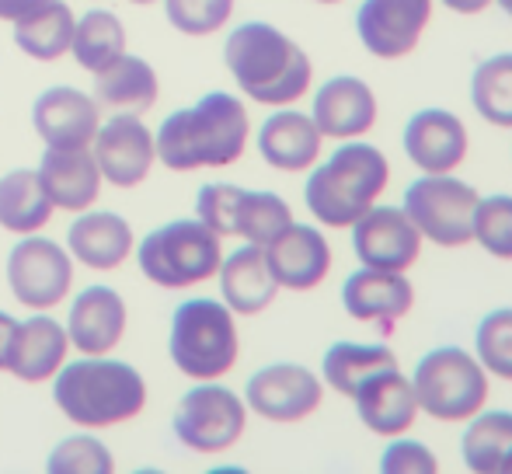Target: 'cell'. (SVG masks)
<instances>
[{
	"label": "cell",
	"mask_w": 512,
	"mask_h": 474,
	"mask_svg": "<svg viewBox=\"0 0 512 474\" xmlns=\"http://www.w3.org/2000/svg\"><path fill=\"white\" fill-rule=\"evenodd\" d=\"M49 474H112L115 457L98 436L81 433L67 436L60 447L49 454Z\"/></svg>",
	"instance_id": "38"
},
{
	"label": "cell",
	"mask_w": 512,
	"mask_h": 474,
	"mask_svg": "<svg viewBox=\"0 0 512 474\" xmlns=\"http://www.w3.org/2000/svg\"><path fill=\"white\" fill-rule=\"evenodd\" d=\"M460 457L474 474H512V412L481 408L471 415L460 436Z\"/></svg>",
	"instance_id": "28"
},
{
	"label": "cell",
	"mask_w": 512,
	"mask_h": 474,
	"mask_svg": "<svg viewBox=\"0 0 512 474\" xmlns=\"http://www.w3.org/2000/svg\"><path fill=\"white\" fill-rule=\"evenodd\" d=\"M234 0H164V18L175 32L189 39H206L227 28Z\"/></svg>",
	"instance_id": "37"
},
{
	"label": "cell",
	"mask_w": 512,
	"mask_h": 474,
	"mask_svg": "<svg viewBox=\"0 0 512 474\" xmlns=\"http://www.w3.org/2000/svg\"><path fill=\"white\" fill-rule=\"evenodd\" d=\"M248 140V109L227 91H209L189 109L171 112L154 133L157 161L168 171L230 168L244 157Z\"/></svg>",
	"instance_id": "1"
},
{
	"label": "cell",
	"mask_w": 512,
	"mask_h": 474,
	"mask_svg": "<svg viewBox=\"0 0 512 474\" xmlns=\"http://www.w3.org/2000/svg\"><path fill=\"white\" fill-rule=\"evenodd\" d=\"M310 119L324 140H363L380 119V102L373 88L356 74H338L324 81L310 105Z\"/></svg>",
	"instance_id": "17"
},
{
	"label": "cell",
	"mask_w": 512,
	"mask_h": 474,
	"mask_svg": "<svg viewBox=\"0 0 512 474\" xmlns=\"http://www.w3.org/2000/svg\"><path fill=\"white\" fill-rule=\"evenodd\" d=\"M244 405L265 422L293 426V422L310 419L324 405V380L310 373L304 363H269L248 377Z\"/></svg>",
	"instance_id": "11"
},
{
	"label": "cell",
	"mask_w": 512,
	"mask_h": 474,
	"mask_svg": "<svg viewBox=\"0 0 512 474\" xmlns=\"http://www.w3.org/2000/svg\"><path fill=\"white\" fill-rule=\"evenodd\" d=\"M471 105L485 122L512 129V53H495L474 67Z\"/></svg>",
	"instance_id": "33"
},
{
	"label": "cell",
	"mask_w": 512,
	"mask_h": 474,
	"mask_svg": "<svg viewBox=\"0 0 512 474\" xmlns=\"http://www.w3.org/2000/svg\"><path fill=\"white\" fill-rule=\"evenodd\" d=\"M35 171L53 210L84 213L102 196L105 178L91 147H49Z\"/></svg>",
	"instance_id": "21"
},
{
	"label": "cell",
	"mask_w": 512,
	"mask_h": 474,
	"mask_svg": "<svg viewBox=\"0 0 512 474\" xmlns=\"http://www.w3.org/2000/svg\"><path fill=\"white\" fill-rule=\"evenodd\" d=\"M380 471L384 474H436L439 461L422 440H411L408 433L391 436L387 450L380 454Z\"/></svg>",
	"instance_id": "40"
},
{
	"label": "cell",
	"mask_w": 512,
	"mask_h": 474,
	"mask_svg": "<svg viewBox=\"0 0 512 474\" xmlns=\"http://www.w3.org/2000/svg\"><path fill=\"white\" fill-rule=\"evenodd\" d=\"M265 262H269L279 290L310 293L328 279L335 258H331V244L321 227L293 220L283 234L265 244Z\"/></svg>",
	"instance_id": "18"
},
{
	"label": "cell",
	"mask_w": 512,
	"mask_h": 474,
	"mask_svg": "<svg viewBox=\"0 0 512 474\" xmlns=\"http://www.w3.org/2000/svg\"><path fill=\"white\" fill-rule=\"evenodd\" d=\"M492 4H499V7H502V11H506V14H509V18H512V0H492Z\"/></svg>",
	"instance_id": "44"
},
{
	"label": "cell",
	"mask_w": 512,
	"mask_h": 474,
	"mask_svg": "<svg viewBox=\"0 0 512 474\" xmlns=\"http://www.w3.org/2000/svg\"><path fill=\"white\" fill-rule=\"evenodd\" d=\"M471 244L488 251L499 262H512V196H481L474 206Z\"/></svg>",
	"instance_id": "35"
},
{
	"label": "cell",
	"mask_w": 512,
	"mask_h": 474,
	"mask_svg": "<svg viewBox=\"0 0 512 474\" xmlns=\"http://www.w3.org/2000/svg\"><path fill=\"white\" fill-rule=\"evenodd\" d=\"M248 429V405L220 380H196L175 408V436L185 450L203 457L227 454Z\"/></svg>",
	"instance_id": "8"
},
{
	"label": "cell",
	"mask_w": 512,
	"mask_h": 474,
	"mask_svg": "<svg viewBox=\"0 0 512 474\" xmlns=\"http://www.w3.org/2000/svg\"><path fill=\"white\" fill-rule=\"evenodd\" d=\"M53 220V203L39 182V171L14 168L0 178V227L7 234H39Z\"/></svg>",
	"instance_id": "30"
},
{
	"label": "cell",
	"mask_w": 512,
	"mask_h": 474,
	"mask_svg": "<svg viewBox=\"0 0 512 474\" xmlns=\"http://www.w3.org/2000/svg\"><path fill=\"white\" fill-rule=\"evenodd\" d=\"M53 401L81 429L122 426L147 408V380L126 359L84 356L56 370Z\"/></svg>",
	"instance_id": "4"
},
{
	"label": "cell",
	"mask_w": 512,
	"mask_h": 474,
	"mask_svg": "<svg viewBox=\"0 0 512 474\" xmlns=\"http://www.w3.org/2000/svg\"><path fill=\"white\" fill-rule=\"evenodd\" d=\"M223 63L237 91L269 109L297 105L314 84V63L307 49L269 21L237 25L223 42Z\"/></svg>",
	"instance_id": "2"
},
{
	"label": "cell",
	"mask_w": 512,
	"mask_h": 474,
	"mask_svg": "<svg viewBox=\"0 0 512 474\" xmlns=\"http://www.w3.org/2000/svg\"><path fill=\"white\" fill-rule=\"evenodd\" d=\"M7 286L28 311H53L74 290V258L39 234H25L7 255Z\"/></svg>",
	"instance_id": "10"
},
{
	"label": "cell",
	"mask_w": 512,
	"mask_h": 474,
	"mask_svg": "<svg viewBox=\"0 0 512 474\" xmlns=\"http://www.w3.org/2000/svg\"><path fill=\"white\" fill-rule=\"evenodd\" d=\"M391 366H398V356L384 342H335L321 356V380L335 394L352 398L359 384H366L373 373L391 370Z\"/></svg>",
	"instance_id": "29"
},
{
	"label": "cell",
	"mask_w": 512,
	"mask_h": 474,
	"mask_svg": "<svg viewBox=\"0 0 512 474\" xmlns=\"http://www.w3.org/2000/svg\"><path fill=\"white\" fill-rule=\"evenodd\" d=\"M478 199L481 192L450 171V175L415 178L405 189L401 210L418 227V234L436 244V248H464V244H471Z\"/></svg>",
	"instance_id": "9"
},
{
	"label": "cell",
	"mask_w": 512,
	"mask_h": 474,
	"mask_svg": "<svg viewBox=\"0 0 512 474\" xmlns=\"http://www.w3.org/2000/svg\"><path fill=\"white\" fill-rule=\"evenodd\" d=\"M126 25L115 18L112 11H84L74 21V39H70V53H74L77 67L98 74L108 63H115L126 53Z\"/></svg>",
	"instance_id": "32"
},
{
	"label": "cell",
	"mask_w": 512,
	"mask_h": 474,
	"mask_svg": "<svg viewBox=\"0 0 512 474\" xmlns=\"http://www.w3.org/2000/svg\"><path fill=\"white\" fill-rule=\"evenodd\" d=\"M290 224H293V210L279 192H265V189L241 192V203H237V217H234V237H244L248 244L265 248L272 237H279Z\"/></svg>",
	"instance_id": "34"
},
{
	"label": "cell",
	"mask_w": 512,
	"mask_h": 474,
	"mask_svg": "<svg viewBox=\"0 0 512 474\" xmlns=\"http://www.w3.org/2000/svg\"><path fill=\"white\" fill-rule=\"evenodd\" d=\"M255 143L269 168L286 171V175H304V171H310L321 161L324 136L307 112L286 105V109H276L258 126Z\"/></svg>",
	"instance_id": "23"
},
{
	"label": "cell",
	"mask_w": 512,
	"mask_h": 474,
	"mask_svg": "<svg viewBox=\"0 0 512 474\" xmlns=\"http://www.w3.org/2000/svg\"><path fill=\"white\" fill-rule=\"evenodd\" d=\"M314 4H342V0H314Z\"/></svg>",
	"instance_id": "46"
},
{
	"label": "cell",
	"mask_w": 512,
	"mask_h": 474,
	"mask_svg": "<svg viewBox=\"0 0 512 474\" xmlns=\"http://www.w3.org/2000/svg\"><path fill=\"white\" fill-rule=\"evenodd\" d=\"M446 11L453 14H464V18H474V14H485L492 7V0H439Z\"/></svg>",
	"instance_id": "43"
},
{
	"label": "cell",
	"mask_w": 512,
	"mask_h": 474,
	"mask_svg": "<svg viewBox=\"0 0 512 474\" xmlns=\"http://www.w3.org/2000/svg\"><path fill=\"white\" fill-rule=\"evenodd\" d=\"M418 408L436 422H467L488 405L492 377L478 356L460 346H436L415 363L411 373Z\"/></svg>",
	"instance_id": "7"
},
{
	"label": "cell",
	"mask_w": 512,
	"mask_h": 474,
	"mask_svg": "<svg viewBox=\"0 0 512 474\" xmlns=\"http://www.w3.org/2000/svg\"><path fill=\"white\" fill-rule=\"evenodd\" d=\"M53 0H0V21H21Z\"/></svg>",
	"instance_id": "41"
},
{
	"label": "cell",
	"mask_w": 512,
	"mask_h": 474,
	"mask_svg": "<svg viewBox=\"0 0 512 474\" xmlns=\"http://www.w3.org/2000/svg\"><path fill=\"white\" fill-rule=\"evenodd\" d=\"M241 192H244L241 185H230V182L203 185L196 196V217L213 234L234 237V217H237V203H241Z\"/></svg>",
	"instance_id": "39"
},
{
	"label": "cell",
	"mask_w": 512,
	"mask_h": 474,
	"mask_svg": "<svg viewBox=\"0 0 512 474\" xmlns=\"http://www.w3.org/2000/svg\"><path fill=\"white\" fill-rule=\"evenodd\" d=\"M74 21V7L63 4V0H53V4L39 7L28 18L14 21V46L39 63H56L60 56L70 53Z\"/></svg>",
	"instance_id": "31"
},
{
	"label": "cell",
	"mask_w": 512,
	"mask_h": 474,
	"mask_svg": "<svg viewBox=\"0 0 512 474\" xmlns=\"http://www.w3.org/2000/svg\"><path fill=\"white\" fill-rule=\"evenodd\" d=\"M391 185V161L366 140H342L324 161L310 168L304 203L310 217L328 231H349L380 203Z\"/></svg>",
	"instance_id": "3"
},
{
	"label": "cell",
	"mask_w": 512,
	"mask_h": 474,
	"mask_svg": "<svg viewBox=\"0 0 512 474\" xmlns=\"http://www.w3.org/2000/svg\"><path fill=\"white\" fill-rule=\"evenodd\" d=\"M342 307L352 321L377 325L384 335H391L394 325L405 321L415 307V286H411L408 272L359 265L342 283Z\"/></svg>",
	"instance_id": "16"
},
{
	"label": "cell",
	"mask_w": 512,
	"mask_h": 474,
	"mask_svg": "<svg viewBox=\"0 0 512 474\" xmlns=\"http://www.w3.org/2000/svg\"><path fill=\"white\" fill-rule=\"evenodd\" d=\"M129 325V307L119 290L98 283L74 297L67 314V339L70 349L84 356H108L122 342Z\"/></svg>",
	"instance_id": "20"
},
{
	"label": "cell",
	"mask_w": 512,
	"mask_h": 474,
	"mask_svg": "<svg viewBox=\"0 0 512 474\" xmlns=\"http://www.w3.org/2000/svg\"><path fill=\"white\" fill-rule=\"evenodd\" d=\"M168 356L175 370L189 380H220L241 359L237 321L223 300L192 297L178 304L171 318Z\"/></svg>",
	"instance_id": "5"
},
{
	"label": "cell",
	"mask_w": 512,
	"mask_h": 474,
	"mask_svg": "<svg viewBox=\"0 0 512 474\" xmlns=\"http://www.w3.org/2000/svg\"><path fill=\"white\" fill-rule=\"evenodd\" d=\"M474 356L488 377L512 384V307H495L474 332Z\"/></svg>",
	"instance_id": "36"
},
{
	"label": "cell",
	"mask_w": 512,
	"mask_h": 474,
	"mask_svg": "<svg viewBox=\"0 0 512 474\" xmlns=\"http://www.w3.org/2000/svg\"><path fill=\"white\" fill-rule=\"evenodd\" d=\"M129 4H157V0H129Z\"/></svg>",
	"instance_id": "45"
},
{
	"label": "cell",
	"mask_w": 512,
	"mask_h": 474,
	"mask_svg": "<svg viewBox=\"0 0 512 474\" xmlns=\"http://www.w3.org/2000/svg\"><path fill=\"white\" fill-rule=\"evenodd\" d=\"M352 405H356L359 422L373 436H384V440L415 429V419L422 415L411 377L401 373L398 366L373 373L366 384H359V391L352 394Z\"/></svg>",
	"instance_id": "22"
},
{
	"label": "cell",
	"mask_w": 512,
	"mask_h": 474,
	"mask_svg": "<svg viewBox=\"0 0 512 474\" xmlns=\"http://www.w3.org/2000/svg\"><path fill=\"white\" fill-rule=\"evenodd\" d=\"M401 147L422 175H450L467 161L471 136H467V126L457 112L432 105V109H418L405 122Z\"/></svg>",
	"instance_id": "15"
},
{
	"label": "cell",
	"mask_w": 512,
	"mask_h": 474,
	"mask_svg": "<svg viewBox=\"0 0 512 474\" xmlns=\"http://www.w3.org/2000/svg\"><path fill=\"white\" fill-rule=\"evenodd\" d=\"M216 279H220V300L241 318H255V314L269 311L272 300L279 297V283L265 262V248L248 241H244V248L223 258Z\"/></svg>",
	"instance_id": "25"
},
{
	"label": "cell",
	"mask_w": 512,
	"mask_h": 474,
	"mask_svg": "<svg viewBox=\"0 0 512 474\" xmlns=\"http://www.w3.org/2000/svg\"><path fill=\"white\" fill-rule=\"evenodd\" d=\"M349 231L359 265L387 272H411V265L422 258L425 237L418 234V227L411 224L401 206H373Z\"/></svg>",
	"instance_id": "14"
},
{
	"label": "cell",
	"mask_w": 512,
	"mask_h": 474,
	"mask_svg": "<svg viewBox=\"0 0 512 474\" xmlns=\"http://www.w3.org/2000/svg\"><path fill=\"white\" fill-rule=\"evenodd\" d=\"M67 251L88 269L115 272L133 255V227L112 210H84L67 231Z\"/></svg>",
	"instance_id": "26"
},
{
	"label": "cell",
	"mask_w": 512,
	"mask_h": 474,
	"mask_svg": "<svg viewBox=\"0 0 512 474\" xmlns=\"http://www.w3.org/2000/svg\"><path fill=\"white\" fill-rule=\"evenodd\" d=\"M14 328H18V321H14L7 311H0V370H7V353H11Z\"/></svg>",
	"instance_id": "42"
},
{
	"label": "cell",
	"mask_w": 512,
	"mask_h": 474,
	"mask_svg": "<svg viewBox=\"0 0 512 474\" xmlns=\"http://www.w3.org/2000/svg\"><path fill=\"white\" fill-rule=\"evenodd\" d=\"M32 126L46 147H91L102 126V105L88 91L56 84L35 98Z\"/></svg>",
	"instance_id": "19"
},
{
	"label": "cell",
	"mask_w": 512,
	"mask_h": 474,
	"mask_svg": "<svg viewBox=\"0 0 512 474\" xmlns=\"http://www.w3.org/2000/svg\"><path fill=\"white\" fill-rule=\"evenodd\" d=\"M223 244L199 217L171 220L154 227L136 248V265L143 279L161 290H189V286L209 283L220 272Z\"/></svg>",
	"instance_id": "6"
},
{
	"label": "cell",
	"mask_w": 512,
	"mask_h": 474,
	"mask_svg": "<svg viewBox=\"0 0 512 474\" xmlns=\"http://www.w3.org/2000/svg\"><path fill=\"white\" fill-rule=\"evenodd\" d=\"M95 161L102 168V178L115 189H136L150 178L157 161L154 133L136 112H115L102 122L91 140Z\"/></svg>",
	"instance_id": "13"
},
{
	"label": "cell",
	"mask_w": 512,
	"mask_h": 474,
	"mask_svg": "<svg viewBox=\"0 0 512 474\" xmlns=\"http://www.w3.org/2000/svg\"><path fill=\"white\" fill-rule=\"evenodd\" d=\"M95 95V102L105 105V109L143 116L161 98V81H157V70L143 56L122 53L119 60L95 74Z\"/></svg>",
	"instance_id": "27"
},
{
	"label": "cell",
	"mask_w": 512,
	"mask_h": 474,
	"mask_svg": "<svg viewBox=\"0 0 512 474\" xmlns=\"http://www.w3.org/2000/svg\"><path fill=\"white\" fill-rule=\"evenodd\" d=\"M70 353L67 328L46 311H35V318L18 321L14 328L11 353H7V373L21 380V384H46L56 377Z\"/></svg>",
	"instance_id": "24"
},
{
	"label": "cell",
	"mask_w": 512,
	"mask_h": 474,
	"mask_svg": "<svg viewBox=\"0 0 512 474\" xmlns=\"http://www.w3.org/2000/svg\"><path fill=\"white\" fill-rule=\"evenodd\" d=\"M432 21V0H363L356 35L377 60H405L418 49Z\"/></svg>",
	"instance_id": "12"
}]
</instances>
